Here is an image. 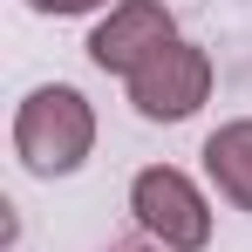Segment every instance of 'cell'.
I'll return each mask as SVG.
<instances>
[{
	"label": "cell",
	"mask_w": 252,
	"mask_h": 252,
	"mask_svg": "<svg viewBox=\"0 0 252 252\" xmlns=\"http://www.w3.org/2000/svg\"><path fill=\"white\" fill-rule=\"evenodd\" d=\"M205 95H211V55L198 41L157 48V55L129 75V102H136V116H150V123H184V116H198Z\"/></svg>",
	"instance_id": "3"
},
{
	"label": "cell",
	"mask_w": 252,
	"mask_h": 252,
	"mask_svg": "<svg viewBox=\"0 0 252 252\" xmlns=\"http://www.w3.org/2000/svg\"><path fill=\"white\" fill-rule=\"evenodd\" d=\"M205 170H211V184H218L225 205L252 211V116L218 123V129L205 136Z\"/></svg>",
	"instance_id": "5"
},
{
	"label": "cell",
	"mask_w": 252,
	"mask_h": 252,
	"mask_svg": "<svg viewBox=\"0 0 252 252\" xmlns=\"http://www.w3.org/2000/svg\"><path fill=\"white\" fill-rule=\"evenodd\" d=\"M89 150H95V109L82 102V89L41 82V89L21 95V109H14V157L34 170V177L82 170Z\"/></svg>",
	"instance_id": "1"
},
{
	"label": "cell",
	"mask_w": 252,
	"mask_h": 252,
	"mask_svg": "<svg viewBox=\"0 0 252 252\" xmlns=\"http://www.w3.org/2000/svg\"><path fill=\"white\" fill-rule=\"evenodd\" d=\"M177 41V21H170L164 0H123V7H109V21H95V34H89V62L102 68V75H136L157 48Z\"/></svg>",
	"instance_id": "4"
},
{
	"label": "cell",
	"mask_w": 252,
	"mask_h": 252,
	"mask_svg": "<svg viewBox=\"0 0 252 252\" xmlns=\"http://www.w3.org/2000/svg\"><path fill=\"white\" fill-rule=\"evenodd\" d=\"M34 14H95L102 0H28Z\"/></svg>",
	"instance_id": "6"
},
{
	"label": "cell",
	"mask_w": 252,
	"mask_h": 252,
	"mask_svg": "<svg viewBox=\"0 0 252 252\" xmlns=\"http://www.w3.org/2000/svg\"><path fill=\"white\" fill-rule=\"evenodd\" d=\"M129 252H164V246H129Z\"/></svg>",
	"instance_id": "7"
},
{
	"label": "cell",
	"mask_w": 252,
	"mask_h": 252,
	"mask_svg": "<svg viewBox=\"0 0 252 252\" xmlns=\"http://www.w3.org/2000/svg\"><path fill=\"white\" fill-rule=\"evenodd\" d=\"M129 211H136V225H143L164 252H198V246L211 239V205H205V191H198L184 170H170V164L136 170V184H129Z\"/></svg>",
	"instance_id": "2"
}]
</instances>
